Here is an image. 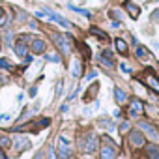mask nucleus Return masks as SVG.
<instances>
[{"label": "nucleus", "instance_id": "f03ea898", "mask_svg": "<svg viewBox=\"0 0 159 159\" xmlns=\"http://www.w3.org/2000/svg\"><path fill=\"white\" fill-rule=\"evenodd\" d=\"M56 150H58V157L60 159H69L71 153H73V144H71V140L67 137H58Z\"/></svg>", "mask_w": 159, "mask_h": 159}, {"label": "nucleus", "instance_id": "aec40b11", "mask_svg": "<svg viewBox=\"0 0 159 159\" xmlns=\"http://www.w3.org/2000/svg\"><path fill=\"white\" fill-rule=\"evenodd\" d=\"M146 83H148V86H150V88H153L155 92H159V81H157L153 75H150V77L146 79Z\"/></svg>", "mask_w": 159, "mask_h": 159}, {"label": "nucleus", "instance_id": "dca6fc26", "mask_svg": "<svg viewBox=\"0 0 159 159\" xmlns=\"http://www.w3.org/2000/svg\"><path fill=\"white\" fill-rule=\"evenodd\" d=\"M114 45H116V51H118L120 54H124V56L127 54V43H125L124 39H120V38H116V39H114Z\"/></svg>", "mask_w": 159, "mask_h": 159}, {"label": "nucleus", "instance_id": "20e7f679", "mask_svg": "<svg viewBox=\"0 0 159 159\" xmlns=\"http://www.w3.org/2000/svg\"><path fill=\"white\" fill-rule=\"evenodd\" d=\"M30 39H32V38H30L28 34H21V36L17 38L13 51H15V54H17L19 58H25V56L28 54V41H30Z\"/></svg>", "mask_w": 159, "mask_h": 159}, {"label": "nucleus", "instance_id": "f8f14e48", "mask_svg": "<svg viewBox=\"0 0 159 159\" xmlns=\"http://www.w3.org/2000/svg\"><path fill=\"white\" fill-rule=\"evenodd\" d=\"M30 49H32V52L41 54V52H45V41H43V39H32Z\"/></svg>", "mask_w": 159, "mask_h": 159}, {"label": "nucleus", "instance_id": "4be33fe9", "mask_svg": "<svg viewBox=\"0 0 159 159\" xmlns=\"http://www.w3.org/2000/svg\"><path fill=\"white\" fill-rule=\"evenodd\" d=\"M45 60H49V62H60V56H56V54H45Z\"/></svg>", "mask_w": 159, "mask_h": 159}, {"label": "nucleus", "instance_id": "393cba45", "mask_svg": "<svg viewBox=\"0 0 159 159\" xmlns=\"http://www.w3.org/2000/svg\"><path fill=\"white\" fill-rule=\"evenodd\" d=\"M120 131H129V122H122L120 124Z\"/></svg>", "mask_w": 159, "mask_h": 159}, {"label": "nucleus", "instance_id": "4468645a", "mask_svg": "<svg viewBox=\"0 0 159 159\" xmlns=\"http://www.w3.org/2000/svg\"><path fill=\"white\" fill-rule=\"evenodd\" d=\"M146 157H148V159H159V146L148 144V146H146Z\"/></svg>", "mask_w": 159, "mask_h": 159}, {"label": "nucleus", "instance_id": "1a4fd4ad", "mask_svg": "<svg viewBox=\"0 0 159 159\" xmlns=\"http://www.w3.org/2000/svg\"><path fill=\"white\" fill-rule=\"evenodd\" d=\"M142 112H144L142 101H140V99H131V103H129V114H131L133 118H137V116L142 114Z\"/></svg>", "mask_w": 159, "mask_h": 159}, {"label": "nucleus", "instance_id": "c9c22d12", "mask_svg": "<svg viewBox=\"0 0 159 159\" xmlns=\"http://www.w3.org/2000/svg\"><path fill=\"white\" fill-rule=\"evenodd\" d=\"M0 84H2V81H0Z\"/></svg>", "mask_w": 159, "mask_h": 159}, {"label": "nucleus", "instance_id": "6e6552de", "mask_svg": "<svg viewBox=\"0 0 159 159\" xmlns=\"http://www.w3.org/2000/svg\"><path fill=\"white\" fill-rule=\"evenodd\" d=\"M43 13H45V15H47V17H49L51 21H54V23H58V25H60V26H64V28H69V26H71V23H69L67 19H64V17H62L60 13H56V11H52L51 8H45V10H43Z\"/></svg>", "mask_w": 159, "mask_h": 159}, {"label": "nucleus", "instance_id": "a878e982", "mask_svg": "<svg viewBox=\"0 0 159 159\" xmlns=\"http://www.w3.org/2000/svg\"><path fill=\"white\" fill-rule=\"evenodd\" d=\"M10 120H11L10 114H0V122H10Z\"/></svg>", "mask_w": 159, "mask_h": 159}, {"label": "nucleus", "instance_id": "cd10ccee", "mask_svg": "<svg viewBox=\"0 0 159 159\" xmlns=\"http://www.w3.org/2000/svg\"><path fill=\"white\" fill-rule=\"evenodd\" d=\"M62 88H64V84L58 83V84H56V96H62Z\"/></svg>", "mask_w": 159, "mask_h": 159}, {"label": "nucleus", "instance_id": "72a5a7b5", "mask_svg": "<svg viewBox=\"0 0 159 159\" xmlns=\"http://www.w3.org/2000/svg\"><path fill=\"white\" fill-rule=\"evenodd\" d=\"M0 159H8L6 153H4V148H2V146H0Z\"/></svg>", "mask_w": 159, "mask_h": 159}, {"label": "nucleus", "instance_id": "473e14b6", "mask_svg": "<svg viewBox=\"0 0 159 159\" xmlns=\"http://www.w3.org/2000/svg\"><path fill=\"white\" fill-rule=\"evenodd\" d=\"M36 92H38V88L32 86V88H30V98H36Z\"/></svg>", "mask_w": 159, "mask_h": 159}, {"label": "nucleus", "instance_id": "7c9ffc66", "mask_svg": "<svg viewBox=\"0 0 159 159\" xmlns=\"http://www.w3.org/2000/svg\"><path fill=\"white\" fill-rule=\"evenodd\" d=\"M152 19H153V21H159V10H155V11L152 13Z\"/></svg>", "mask_w": 159, "mask_h": 159}, {"label": "nucleus", "instance_id": "b1692460", "mask_svg": "<svg viewBox=\"0 0 159 159\" xmlns=\"http://www.w3.org/2000/svg\"><path fill=\"white\" fill-rule=\"evenodd\" d=\"M111 17H116V19H122V11H118V10H112V11H111Z\"/></svg>", "mask_w": 159, "mask_h": 159}, {"label": "nucleus", "instance_id": "6ab92c4d", "mask_svg": "<svg viewBox=\"0 0 159 159\" xmlns=\"http://www.w3.org/2000/svg\"><path fill=\"white\" fill-rule=\"evenodd\" d=\"M90 34H94V36H98L99 39H105V41H109V36L103 32V30H99V28H96V26H92L90 28Z\"/></svg>", "mask_w": 159, "mask_h": 159}, {"label": "nucleus", "instance_id": "5701e85b", "mask_svg": "<svg viewBox=\"0 0 159 159\" xmlns=\"http://www.w3.org/2000/svg\"><path fill=\"white\" fill-rule=\"evenodd\" d=\"M0 67H4V69H11V64H10L8 60H4V58H2V60H0Z\"/></svg>", "mask_w": 159, "mask_h": 159}, {"label": "nucleus", "instance_id": "7ed1b4c3", "mask_svg": "<svg viewBox=\"0 0 159 159\" xmlns=\"http://www.w3.org/2000/svg\"><path fill=\"white\" fill-rule=\"evenodd\" d=\"M51 38H52V41H54V45L62 51V54H69L71 52V45H69V41H71V36L67 34V36H62V34H51Z\"/></svg>", "mask_w": 159, "mask_h": 159}, {"label": "nucleus", "instance_id": "0eeeda50", "mask_svg": "<svg viewBox=\"0 0 159 159\" xmlns=\"http://www.w3.org/2000/svg\"><path fill=\"white\" fill-rule=\"evenodd\" d=\"M139 129L144 131L146 137H150L152 140H159V133H157V129L153 127V124H150V122H146V120H140V122H139Z\"/></svg>", "mask_w": 159, "mask_h": 159}, {"label": "nucleus", "instance_id": "f257e3e1", "mask_svg": "<svg viewBox=\"0 0 159 159\" xmlns=\"http://www.w3.org/2000/svg\"><path fill=\"white\" fill-rule=\"evenodd\" d=\"M79 148H81L83 153H94L98 150V137L94 133H88L81 139V142H79Z\"/></svg>", "mask_w": 159, "mask_h": 159}, {"label": "nucleus", "instance_id": "f3484780", "mask_svg": "<svg viewBox=\"0 0 159 159\" xmlns=\"http://www.w3.org/2000/svg\"><path fill=\"white\" fill-rule=\"evenodd\" d=\"M71 75H73L75 79H79V77L83 75V71H81V62H79V60H75V62L71 64Z\"/></svg>", "mask_w": 159, "mask_h": 159}, {"label": "nucleus", "instance_id": "e433bc0d", "mask_svg": "<svg viewBox=\"0 0 159 159\" xmlns=\"http://www.w3.org/2000/svg\"><path fill=\"white\" fill-rule=\"evenodd\" d=\"M0 39H2V36H0Z\"/></svg>", "mask_w": 159, "mask_h": 159}, {"label": "nucleus", "instance_id": "2f4dec72", "mask_svg": "<svg viewBox=\"0 0 159 159\" xmlns=\"http://www.w3.org/2000/svg\"><path fill=\"white\" fill-rule=\"evenodd\" d=\"M6 21H4V10L2 8H0V25H4Z\"/></svg>", "mask_w": 159, "mask_h": 159}, {"label": "nucleus", "instance_id": "a211bd4d", "mask_svg": "<svg viewBox=\"0 0 159 159\" xmlns=\"http://www.w3.org/2000/svg\"><path fill=\"white\" fill-rule=\"evenodd\" d=\"M135 52H137V58H139V60H146V58H148V49L142 47V45H137V51H135Z\"/></svg>", "mask_w": 159, "mask_h": 159}, {"label": "nucleus", "instance_id": "9b49d317", "mask_svg": "<svg viewBox=\"0 0 159 159\" xmlns=\"http://www.w3.org/2000/svg\"><path fill=\"white\" fill-rule=\"evenodd\" d=\"M124 8L127 10V13H129V17H131V19H137V17L140 15V8H139L137 4L129 2V0H125V2H124Z\"/></svg>", "mask_w": 159, "mask_h": 159}, {"label": "nucleus", "instance_id": "f704fd0d", "mask_svg": "<svg viewBox=\"0 0 159 159\" xmlns=\"http://www.w3.org/2000/svg\"><path fill=\"white\" fill-rule=\"evenodd\" d=\"M120 67H122V71H124V73H129V71H131V69H129V67H127V66H125V64H122V66H120Z\"/></svg>", "mask_w": 159, "mask_h": 159}, {"label": "nucleus", "instance_id": "423d86ee", "mask_svg": "<svg viewBox=\"0 0 159 159\" xmlns=\"http://www.w3.org/2000/svg\"><path fill=\"white\" fill-rule=\"evenodd\" d=\"M116 144H111V142H105L103 140V144H101V148H99V157L101 159H116Z\"/></svg>", "mask_w": 159, "mask_h": 159}, {"label": "nucleus", "instance_id": "412c9836", "mask_svg": "<svg viewBox=\"0 0 159 159\" xmlns=\"http://www.w3.org/2000/svg\"><path fill=\"white\" fill-rule=\"evenodd\" d=\"M67 8H69L71 11H75V13H81V15H84V17H92V13H90L88 10H83V8H75L73 4H69Z\"/></svg>", "mask_w": 159, "mask_h": 159}, {"label": "nucleus", "instance_id": "c756f323", "mask_svg": "<svg viewBox=\"0 0 159 159\" xmlns=\"http://www.w3.org/2000/svg\"><path fill=\"white\" fill-rule=\"evenodd\" d=\"M32 60H34L32 54H26V56H25V62H26V64H32Z\"/></svg>", "mask_w": 159, "mask_h": 159}, {"label": "nucleus", "instance_id": "c85d7f7f", "mask_svg": "<svg viewBox=\"0 0 159 159\" xmlns=\"http://www.w3.org/2000/svg\"><path fill=\"white\" fill-rule=\"evenodd\" d=\"M49 159H56V153H54V148H49Z\"/></svg>", "mask_w": 159, "mask_h": 159}, {"label": "nucleus", "instance_id": "39448f33", "mask_svg": "<svg viewBox=\"0 0 159 159\" xmlns=\"http://www.w3.org/2000/svg\"><path fill=\"white\" fill-rule=\"evenodd\" d=\"M127 139H129V144L135 146V148H142L146 144V139H144V135H142L140 129H129Z\"/></svg>", "mask_w": 159, "mask_h": 159}, {"label": "nucleus", "instance_id": "9d476101", "mask_svg": "<svg viewBox=\"0 0 159 159\" xmlns=\"http://www.w3.org/2000/svg\"><path fill=\"white\" fill-rule=\"evenodd\" d=\"M99 62L105 66V67H109V69H112L114 67V60H112V52L109 51V49H105L103 52H101V56H99Z\"/></svg>", "mask_w": 159, "mask_h": 159}, {"label": "nucleus", "instance_id": "2eb2a0df", "mask_svg": "<svg viewBox=\"0 0 159 159\" xmlns=\"http://www.w3.org/2000/svg\"><path fill=\"white\" fill-rule=\"evenodd\" d=\"M125 99H127V94L122 88H114V101L118 105H122V103H125Z\"/></svg>", "mask_w": 159, "mask_h": 159}, {"label": "nucleus", "instance_id": "bb28decb", "mask_svg": "<svg viewBox=\"0 0 159 159\" xmlns=\"http://www.w3.org/2000/svg\"><path fill=\"white\" fill-rule=\"evenodd\" d=\"M98 77V71H90L88 75H86V79H88V81H92V79H96Z\"/></svg>", "mask_w": 159, "mask_h": 159}, {"label": "nucleus", "instance_id": "ddd939ff", "mask_svg": "<svg viewBox=\"0 0 159 159\" xmlns=\"http://www.w3.org/2000/svg\"><path fill=\"white\" fill-rule=\"evenodd\" d=\"M13 146H15V150H17V152H23L25 148H28V146H30V140H28V139H25V137H15Z\"/></svg>", "mask_w": 159, "mask_h": 159}]
</instances>
